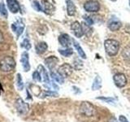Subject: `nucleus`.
Here are the masks:
<instances>
[{
	"label": "nucleus",
	"instance_id": "423d86ee",
	"mask_svg": "<svg viewBox=\"0 0 130 122\" xmlns=\"http://www.w3.org/2000/svg\"><path fill=\"white\" fill-rule=\"evenodd\" d=\"M72 72H73L72 66L68 63H64L63 64H61L58 68V71H57V72H58L62 77H63V78L70 77L72 75Z\"/></svg>",
	"mask_w": 130,
	"mask_h": 122
},
{
	"label": "nucleus",
	"instance_id": "ddd939ff",
	"mask_svg": "<svg viewBox=\"0 0 130 122\" xmlns=\"http://www.w3.org/2000/svg\"><path fill=\"white\" fill-rule=\"evenodd\" d=\"M7 5L11 13L15 14L20 11V5L17 0H7Z\"/></svg>",
	"mask_w": 130,
	"mask_h": 122
},
{
	"label": "nucleus",
	"instance_id": "0eeeda50",
	"mask_svg": "<svg viewBox=\"0 0 130 122\" xmlns=\"http://www.w3.org/2000/svg\"><path fill=\"white\" fill-rule=\"evenodd\" d=\"M84 8L89 12H97L100 9V4L96 0H89L84 4Z\"/></svg>",
	"mask_w": 130,
	"mask_h": 122
},
{
	"label": "nucleus",
	"instance_id": "b1692460",
	"mask_svg": "<svg viewBox=\"0 0 130 122\" xmlns=\"http://www.w3.org/2000/svg\"><path fill=\"white\" fill-rule=\"evenodd\" d=\"M16 86H17V89L19 90H22L24 89V83H23V80H22V77L20 76V73H18L16 75Z\"/></svg>",
	"mask_w": 130,
	"mask_h": 122
},
{
	"label": "nucleus",
	"instance_id": "4468645a",
	"mask_svg": "<svg viewBox=\"0 0 130 122\" xmlns=\"http://www.w3.org/2000/svg\"><path fill=\"white\" fill-rule=\"evenodd\" d=\"M59 42L60 43V45L63 47H69V46L71 45L72 40L70 36L67 34H60L59 37Z\"/></svg>",
	"mask_w": 130,
	"mask_h": 122
},
{
	"label": "nucleus",
	"instance_id": "1a4fd4ad",
	"mask_svg": "<svg viewBox=\"0 0 130 122\" xmlns=\"http://www.w3.org/2000/svg\"><path fill=\"white\" fill-rule=\"evenodd\" d=\"M42 11L46 14H51L55 11V1L54 0H42Z\"/></svg>",
	"mask_w": 130,
	"mask_h": 122
},
{
	"label": "nucleus",
	"instance_id": "2f4dec72",
	"mask_svg": "<svg viewBox=\"0 0 130 122\" xmlns=\"http://www.w3.org/2000/svg\"><path fill=\"white\" fill-rule=\"evenodd\" d=\"M43 96H49V97H58L59 94L54 91H45L43 93Z\"/></svg>",
	"mask_w": 130,
	"mask_h": 122
},
{
	"label": "nucleus",
	"instance_id": "f257e3e1",
	"mask_svg": "<svg viewBox=\"0 0 130 122\" xmlns=\"http://www.w3.org/2000/svg\"><path fill=\"white\" fill-rule=\"evenodd\" d=\"M104 47L106 53L109 56H115L120 51V44L116 39H107L104 42Z\"/></svg>",
	"mask_w": 130,
	"mask_h": 122
},
{
	"label": "nucleus",
	"instance_id": "cd10ccee",
	"mask_svg": "<svg viewBox=\"0 0 130 122\" xmlns=\"http://www.w3.org/2000/svg\"><path fill=\"white\" fill-rule=\"evenodd\" d=\"M20 47L24 48V49H26V50H29V49L31 48V43L29 42V40H28V38L24 39L21 45H20Z\"/></svg>",
	"mask_w": 130,
	"mask_h": 122
},
{
	"label": "nucleus",
	"instance_id": "e433bc0d",
	"mask_svg": "<svg viewBox=\"0 0 130 122\" xmlns=\"http://www.w3.org/2000/svg\"><path fill=\"white\" fill-rule=\"evenodd\" d=\"M129 4H130V1H129Z\"/></svg>",
	"mask_w": 130,
	"mask_h": 122
},
{
	"label": "nucleus",
	"instance_id": "6ab92c4d",
	"mask_svg": "<svg viewBox=\"0 0 130 122\" xmlns=\"http://www.w3.org/2000/svg\"><path fill=\"white\" fill-rule=\"evenodd\" d=\"M72 43H73V46H74V47L76 48V50L77 51V52H78L79 55H80L82 59H86V55H85V53L84 50L82 49V47H81L80 46V44H79L78 42H77L75 39H72Z\"/></svg>",
	"mask_w": 130,
	"mask_h": 122
},
{
	"label": "nucleus",
	"instance_id": "6e6552de",
	"mask_svg": "<svg viewBox=\"0 0 130 122\" xmlns=\"http://www.w3.org/2000/svg\"><path fill=\"white\" fill-rule=\"evenodd\" d=\"M11 29L16 34V38H19V37L22 34L24 29V24L23 20L21 19H18L11 24Z\"/></svg>",
	"mask_w": 130,
	"mask_h": 122
},
{
	"label": "nucleus",
	"instance_id": "a211bd4d",
	"mask_svg": "<svg viewBox=\"0 0 130 122\" xmlns=\"http://www.w3.org/2000/svg\"><path fill=\"white\" fill-rule=\"evenodd\" d=\"M35 49H36V52L38 53V54L42 55V54H43V53H45L46 51V50L48 49V46H47L46 42H38V44L36 45Z\"/></svg>",
	"mask_w": 130,
	"mask_h": 122
},
{
	"label": "nucleus",
	"instance_id": "72a5a7b5",
	"mask_svg": "<svg viewBox=\"0 0 130 122\" xmlns=\"http://www.w3.org/2000/svg\"><path fill=\"white\" fill-rule=\"evenodd\" d=\"M107 122H120V121H118V120L116 119V118L115 116H111L110 119L107 120Z\"/></svg>",
	"mask_w": 130,
	"mask_h": 122
},
{
	"label": "nucleus",
	"instance_id": "4be33fe9",
	"mask_svg": "<svg viewBox=\"0 0 130 122\" xmlns=\"http://www.w3.org/2000/svg\"><path fill=\"white\" fill-rule=\"evenodd\" d=\"M59 52L60 55H62L64 57H69V56H71L73 54V50H72V48H70V47H68L66 49H64V50L59 49Z\"/></svg>",
	"mask_w": 130,
	"mask_h": 122
},
{
	"label": "nucleus",
	"instance_id": "412c9836",
	"mask_svg": "<svg viewBox=\"0 0 130 122\" xmlns=\"http://www.w3.org/2000/svg\"><path fill=\"white\" fill-rule=\"evenodd\" d=\"M51 75L52 77V78L55 81H56L57 82H59V84H63L64 82V78L61 77L58 72H54L53 71L51 72Z\"/></svg>",
	"mask_w": 130,
	"mask_h": 122
},
{
	"label": "nucleus",
	"instance_id": "5701e85b",
	"mask_svg": "<svg viewBox=\"0 0 130 122\" xmlns=\"http://www.w3.org/2000/svg\"><path fill=\"white\" fill-rule=\"evenodd\" d=\"M122 57L125 60L130 61V46H127L122 51Z\"/></svg>",
	"mask_w": 130,
	"mask_h": 122
},
{
	"label": "nucleus",
	"instance_id": "c756f323",
	"mask_svg": "<svg viewBox=\"0 0 130 122\" xmlns=\"http://www.w3.org/2000/svg\"><path fill=\"white\" fill-rule=\"evenodd\" d=\"M32 79H34L35 81H42V77H41L40 75V73L38 72V71L37 70V71H34V72H32Z\"/></svg>",
	"mask_w": 130,
	"mask_h": 122
},
{
	"label": "nucleus",
	"instance_id": "bb28decb",
	"mask_svg": "<svg viewBox=\"0 0 130 122\" xmlns=\"http://www.w3.org/2000/svg\"><path fill=\"white\" fill-rule=\"evenodd\" d=\"M0 15L4 18L7 17V11L5 5H4V3L3 2L0 3Z\"/></svg>",
	"mask_w": 130,
	"mask_h": 122
},
{
	"label": "nucleus",
	"instance_id": "9d476101",
	"mask_svg": "<svg viewBox=\"0 0 130 122\" xmlns=\"http://www.w3.org/2000/svg\"><path fill=\"white\" fill-rule=\"evenodd\" d=\"M20 63L22 64V68L24 72H28L30 70V64H29V55L26 51H24L20 56Z\"/></svg>",
	"mask_w": 130,
	"mask_h": 122
},
{
	"label": "nucleus",
	"instance_id": "9b49d317",
	"mask_svg": "<svg viewBox=\"0 0 130 122\" xmlns=\"http://www.w3.org/2000/svg\"><path fill=\"white\" fill-rule=\"evenodd\" d=\"M58 62H59V59L55 55L49 56L44 60V63L46 64V66L49 68V70H51V72L54 70Z\"/></svg>",
	"mask_w": 130,
	"mask_h": 122
},
{
	"label": "nucleus",
	"instance_id": "473e14b6",
	"mask_svg": "<svg viewBox=\"0 0 130 122\" xmlns=\"http://www.w3.org/2000/svg\"><path fill=\"white\" fill-rule=\"evenodd\" d=\"M119 121L120 122H128V119L124 115H120L119 116Z\"/></svg>",
	"mask_w": 130,
	"mask_h": 122
},
{
	"label": "nucleus",
	"instance_id": "dca6fc26",
	"mask_svg": "<svg viewBox=\"0 0 130 122\" xmlns=\"http://www.w3.org/2000/svg\"><path fill=\"white\" fill-rule=\"evenodd\" d=\"M38 71L40 73L42 78L43 79L44 82L45 83H50V77H49L48 72L46 70V68H45L42 65H38Z\"/></svg>",
	"mask_w": 130,
	"mask_h": 122
},
{
	"label": "nucleus",
	"instance_id": "a878e982",
	"mask_svg": "<svg viewBox=\"0 0 130 122\" xmlns=\"http://www.w3.org/2000/svg\"><path fill=\"white\" fill-rule=\"evenodd\" d=\"M81 26H82L83 31H84V34H86L87 36H89L93 32V29L90 28V26L88 25L86 23H82L81 24Z\"/></svg>",
	"mask_w": 130,
	"mask_h": 122
},
{
	"label": "nucleus",
	"instance_id": "c9c22d12",
	"mask_svg": "<svg viewBox=\"0 0 130 122\" xmlns=\"http://www.w3.org/2000/svg\"><path fill=\"white\" fill-rule=\"evenodd\" d=\"M111 1H114V2H115V1H116V0H111Z\"/></svg>",
	"mask_w": 130,
	"mask_h": 122
},
{
	"label": "nucleus",
	"instance_id": "2eb2a0df",
	"mask_svg": "<svg viewBox=\"0 0 130 122\" xmlns=\"http://www.w3.org/2000/svg\"><path fill=\"white\" fill-rule=\"evenodd\" d=\"M121 27V22L117 18H113L109 20L108 28L111 31H117Z\"/></svg>",
	"mask_w": 130,
	"mask_h": 122
},
{
	"label": "nucleus",
	"instance_id": "f704fd0d",
	"mask_svg": "<svg viewBox=\"0 0 130 122\" xmlns=\"http://www.w3.org/2000/svg\"><path fill=\"white\" fill-rule=\"evenodd\" d=\"M3 40H4V38H3V34L2 31L0 30V45H1L3 42Z\"/></svg>",
	"mask_w": 130,
	"mask_h": 122
},
{
	"label": "nucleus",
	"instance_id": "393cba45",
	"mask_svg": "<svg viewBox=\"0 0 130 122\" xmlns=\"http://www.w3.org/2000/svg\"><path fill=\"white\" fill-rule=\"evenodd\" d=\"M97 99L102 100V101L105 102V103H111V104H116V100L111 97H98Z\"/></svg>",
	"mask_w": 130,
	"mask_h": 122
},
{
	"label": "nucleus",
	"instance_id": "f03ea898",
	"mask_svg": "<svg viewBox=\"0 0 130 122\" xmlns=\"http://www.w3.org/2000/svg\"><path fill=\"white\" fill-rule=\"evenodd\" d=\"M15 60L11 56H5L0 60V69L3 72H11L15 68Z\"/></svg>",
	"mask_w": 130,
	"mask_h": 122
},
{
	"label": "nucleus",
	"instance_id": "39448f33",
	"mask_svg": "<svg viewBox=\"0 0 130 122\" xmlns=\"http://www.w3.org/2000/svg\"><path fill=\"white\" fill-rule=\"evenodd\" d=\"M113 81L118 88H124L128 83V79L124 73L117 72L113 76Z\"/></svg>",
	"mask_w": 130,
	"mask_h": 122
},
{
	"label": "nucleus",
	"instance_id": "c85d7f7f",
	"mask_svg": "<svg viewBox=\"0 0 130 122\" xmlns=\"http://www.w3.org/2000/svg\"><path fill=\"white\" fill-rule=\"evenodd\" d=\"M32 7H34L37 11H42V4H40V3L38 1H37V0H34V1L32 2Z\"/></svg>",
	"mask_w": 130,
	"mask_h": 122
},
{
	"label": "nucleus",
	"instance_id": "f8f14e48",
	"mask_svg": "<svg viewBox=\"0 0 130 122\" xmlns=\"http://www.w3.org/2000/svg\"><path fill=\"white\" fill-rule=\"evenodd\" d=\"M71 29L76 38H80L84 35V31L82 26H81V24H80L78 21H74L71 24Z\"/></svg>",
	"mask_w": 130,
	"mask_h": 122
},
{
	"label": "nucleus",
	"instance_id": "7c9ffc66",
	"mask_svg": "<svg viewBox=\"0 0 130 122\" xmlns=\"http://www.w3.org/2000/svg\"><path fill=\"white\" fill-rule=\"evenodd\" d=\"M84 20H85V23H86L88 25H92V24H93V18L91 17V16H89L87 15H85L84 16Z\"/></svg>",
	"mask_w": 130,
	"mask_h": 122
},
{
	"label": "nucleus",
	"instance_id": "20e7f679",
	"mask_svg": "<svg viewBox=\"0 0 130 122\" xmlns=\"http://www.w3.org/2000/svg\"><path fill=\"white\" fill-rule=\"evenodd\" d=\"M15 108L20 115L24 116L28 113V109H29V105L26 102H24L22 99L19 98L15 102Z\"/></svg>",
	"mask_w": 130,
	"mask_h": 122
},
{
	"label": "nucleus",
	"instance_id": "7ed1b4c3",
	"mask_svg": "<svg viewBox=\"0 0 130 122\" xmlns=\"http://www.w3.org/2000/svg\"><path fill=\"white\" fill-rule=\"evenodd\" d=\"M79 111L81 115L87 117L93 116L96 114V108L90 102L88 101H83L80 104Z\"/></svg>",
	"mask_w": 130,
	"mask_h": 122
},
{
	"label": "nucleus",
	"instance_id": "aec40b11",
	"mask_svg": "<svg viewBox=\"0 0 130 122\" xmlns=\"http://www.w3.org/2000/svg\"><path fill=\"white\" fill-rule=\"evenodd\" d=\"M102 78L99 76H96L94 80H93V82L92 84V89L93 90H99L102 87Z\"/></svg>",
	"mask_w": 130,
	"mask_h": 122
},
{
	"label": "nucleus",
	"instance_id": "f3484780",
	"mask_svg": "<svg viewBox=\"0 0 130 122\" xmlns=\"http://www.w3.org/2000/svg\"><path fill=\"white\" fill-rule=\"evenodd\" d=\"M67 11H68V15L70 16H73L76 14V8L74 3L72 0H67Z\"/></svg>",
	"mask_w": 130,
	"mask_h": 122
}]
</instances>
